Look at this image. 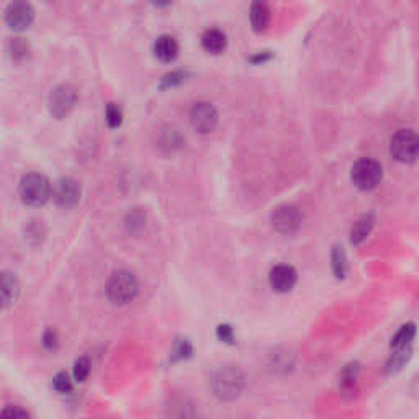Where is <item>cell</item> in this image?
Wrapping results in <instances>:
<instances>
[{"instance_id":"obj_1","label":"cell","mask_w":419,"mask_h":419,"mask_svg":"<svg viewBox=\"0 0 419 419\" xmlns=\"http://www.w3.org/2000/svg\"><path fill=\"white\" fill-rule=\"evenodd\" d=\"M246 385L244 373L234 366H224L218 368L210 378V389L220 402H234L240 398Z\"/></svg>"},{"instance_id":"obj_2","label":"cell","mask_w":419,"mask_h":419,"mask_svg":"<svg viewBox=\"0 0 419 419\" xmlns=\"http://www.w3.org/2000/svg\"><path fill=\"white\" fill-rule=\"evenodd\" d=\"M138 294V280L128 270H115L107 283V296L114 305H128Z\"/></svg>"},{"instance_id":"obj_3","label":"cell","mask_w":419,"mask_h":419,"mask_svg":"<svg viewBox=\"0 0 419 419\" xmlns=\"http://www.w3.org/2000/svg\"><path fill=\"white\" fill-rule=\"evenodd\" d=\"M20 197L31 206L46 204L51 197V184L43 174H26L20 182Z\"/></svg>"},{"instance_id":"obj_4","label":"cell","mask_w":419,"mask_h":419,"mask_svg":"<svg viewBox=\"0 0 419 419\" xmlns=\"http://www.w3.org/2000/svg\"><path fill=\"white\" fill-rule=\"evenodd\" d=\"M382 177H384L382 166L373 159H360L350 170V179L360 190H373L382 182Z\"/></svg>"},{"instance_id":"obj_5","label":"cell","mask_w":419,"mask_h":419,"mask_svg":"<svg viewBox=\"0 0 419 419\" xmlns=\"http://www.w3.org/2000/svg\"><path fill=\"white\" fill-rule=\"evenodd\" d=\"M419 141L413 130H398L390 141V152L400 162H414L418 157Z\"/></svg>"},{"instance_id":"obj_6","label":"cell","mask_w":419,"mask_h":419,"mask_svg":"<svg viewBox=\"0 0 419 419\" xmlns=\"http://www.w3.org/2000/svg\"><path fill=\"white\" fill-rule=\"evenodd\" d=\"M75 102H78V92L72 85H57L49 96V112L57 120H61L71 114L72 108L75 107Z\"/></svg>"},{"instance_id":"obj_7","label":"cell","mask_w":419,"mask_h":419,"mask_svg":"<svg viewBox=\"0 0 419 419\" xmlns=\"http://www.w3.org/2000/svg\"><path fill=\"white\" fill-rule=\"evenodd\" d=\"M301 211L294 205H282L272 211L270 222L276 231L280 234H294L301 226Z\"/></svg>"},{"instance_id":"obj_8","label":"cell","mask_w":419,"mask_h":419,"mask_svg":"<svg viewBox=\"0 0 419 419\" xmlns=\"http://www.w3.org/2000/svg\"><path fill=\"white\" fill-rule=\"evenodd\" d=\"M190 123L198 133H211L218 125V112L210 102H197L190 108Z\"/></svg>"},{"instance_id":"obj_9","label":"cell","mask_w":419,"mask_h":419,"mask_svg":"<svg viewBox=\"0 0 419 419\" xmlns=\"http://www.w3.org/2000/svg\"><path fill=\"white\" fill-rule=\"evenodd\" d=\"M51 197L57 206L71 208L80 200V186L71 177L60 179L51 187Z\"/></svg>"},{"instance_id":"obj_10","label":"cell","mask_w":419,"mask_h":419,"mask_svg":"<svg viewBox=\"0 0 419 419\" xmlns=\"http://www.w3.org/2000/svg\"><path fill=\"white\" fill-rule=\"evenodd\" d=\"M296 280H298V274H296L295 267L288 264H278L269 274L270 287L278 294L290 292L296 285Z\"/></svg>"},{"instance_id":"obj_11","label":"cell","mask_w":419,"mask_h":419,"mask_svg":"<svg viewBox=\"0 0 419 419\" xmlns=\"http://www.w3.org/2000/svg\"><path fill=\"white\" fill-rule=\"evenodd\" d=\"M33 8L30 3L15 2L10 3L6 10V21L12 30H25L33 21Z\"/></svg>"},{"instance_id":"obj_12","label":"cell","mask_w":419,"mask_h":419,"mask_svg":"<svg viewBox=\"0 0 419 419\" xmlns=\"http://www.w3.org/2000/svg\"><path fill=\"white\" fill-rule=\"evenodd\" d=\"M359 375H360V364L353 362L346 364L342 367V371L339 372V391L342 396H353L357 393V386H359Z\"/></svg>"},{"instance_id":"obj_13","label":"cell","mask_w":419,"mask_h":419,"mask_svg":"<svg viewBox=\"0 0 419 419\" xmlns=\"http://www.w3.org/2000/svg\"><path fill=\"white\" fill-rule=\"evenodd\" d=\"M20 295V282L10 272H0V310L15 303Z\"/></svg>"},{"instance_id":"obj_14","label":"cell","mask_w":419,"mask_h":419,"mask_svg":"<svg viewBox=\"0 0 419 419\" xmlns=\"http://www.w3.org/2000/svg\"><path fill=\"white\" fill-rule=\"evenodd\" d=\"M154 54L162 62H172L179 56V43L174 36L162 35L154 43Z\"/></svg>"},{"instance_id":"obj_15","label":"cell","mask_w":419,"mask_h":419,"mask_svg":"<svg viewBox=\"0 0 419 419\" xmlns=\"http://www.w3.org/2000/svg\"><path fill=\"white\" fill-rule=\"evenodd\" d=\"M226 35L218 28L206 30L204 36H202V46L210 54H222L224 49H226Z\"/></svg>"},{"instance_id":"obj_16","label":"cell","mask_w":419,"mask_h":419,"mask_svg":"<svg viewBox=\"0 0 419 419\" xmlns=\"http://www.w3.org/2000/svg\"><path fill=\"white\" fill-rule=\"evenodd\" d=\"M373 222H375V220H373L372 215L360 216L357 222L353 224V228H350V242L357 246L360 242L366 241L373 228Z\"/></svg>"},{"instance_id":"obj_17","label":"cell","mask_w":419,"mask_h":419,"mask_svg":"<svg viewBox=\"0 0 419 419\" xmlns=\"http://www.w3.org/2000/svg\"><path fill=\"white\" fill-rule=\"evenodd\" d=\"M411 346H409V348L393 349V353L390 354V357L385 364V372L389 373V375H393V373L402 371L408 364V360L411 359Z\"/></svg>"},{"instance_id":"obj_18","label":"cell","mask_w":419,"mask_h":419,"mask_svg":"<svg viewBox=\"0 0 419 419\" xmlns=\"http://www.w3.org/2000/svg\"><path fill=\"white\" fill-rule=\"evenodd\" d=\"M251 25L254 31H264L269 26L270 10L264 2H254L251 7Z\"/></svg>"},{"instance_id":"obj_19","label":"cell","mask_w":419,"mask_h":419,"mask_svg":"<svg viewBox=\"0 0 419 419\" xmlns=\"http://www.w3.org/2000/svg\"><path fill=\"white\" fill-rule=\"evenodd\" d=\"M414 336H416V326H414V323L403 324V326L396 331V335L391 337V342H390L391 349L409 348L414 339Z\"/></svg>"},{"instance_id":"obj_20","label":"cell","mask_w":419,"mask_h":419,"mask_svg":"<svg viewBox=\"0 0 419 419\" xmlns=\"http://www.w3.org/2000/svg\"><path fill=\"white\" fill-rule=\"evenodd\" d=\"M186 139H184L182 134H180L179 130H175L174 126H166V128L161 130V148L168 151H175L179 148H182V144Z\"/></svg>"},{"instance_id":"obj_21","label":"cell","mask_w":419,"mask_h":419,"mask_svg":"<svg viewBox=\"0 0 419 419\" xmlns=\"http://www.w3.org/2000/svg\"><path fill=\"white\" fill-rule=\"evenodd\" d=\"M331 267L332 272H335V277L342 278L346 277L348 274V256H346V251L342 246H335L331 251Z\"/></svg>"},{"instance_id":"obj_22","label":"cell","mask_w":419,"mask_h":419,"mask_svg":"<svg viewBox=\"0 0 419 419\" xmlns=\"http://www.w3.org/2000/svg\"><path fill=\"white\" fill-rule=\"evenodd\" d=\"M188 78V74L186 71H172L169 74H166L164 78L161 79V89H170L175 87V85H180L182 82H186Z\"/></svg>"},{"instance_id":"obj_23","label":"cell","mask_w":419,"mask_h":419,"mask_svg":"<svg viewBox=\"0 0 419 419\" xmlns=\"http://www.w3.org/2000/svg\"><path fill=\"white\" fill-rule=\"evenodd\" d=\"M105 121L110 128H118L123 121V114H121V108L115 103H108L105 108Z\"/></svg>"},{"instance_id":"obj_24","label":"cell","mask_w":419,"mask_h":419,"mask_svg":"<svg viewBox=\"0 0 419 419\" xmlns=\"http://www.w3.org/2000/svg\"><path fill=\"white\" fill-rule=\"evenodd\" d=\"M193 348L188 339H177L174 344L172 360H186L192 355Z\"/></svg>"},{"instance_id":"obj_25","label":"cell","mask_w":419,"mask_h":419,"mask_svg":"<svg viewBox=\"0 0 419 419\" xmlns=\"http://www.w3.org/2000/svg\"><path fill=\"white\" fill-rule=\"evenodd\" d=\"M144 222H146V215L143 213V210L133 208L128 213V216H126V228H128L130 231H138V229L144 226Z\"/></svg>"},{"instance_id":"obj_26","label":"cell","mask_w":419,"mask_h":419,"mask_svg":"<svg viewBox=\"0 0 419 419\" xmlns=\"http://www.w3.org/2000/svg\"><path fill=\"white\" fill-rule=\"evenodd\" d=\"M74 380L75 382H85V378L90 373V360L87 357H79L74 364Z\"/></svg>"},{"instance_id":"obj_27","label":"cell","mask_w":419,"mask_h":419,"mask_svg":"<svg viewBox=\"0 0 419 419\" xmlns=\"http://www.w3.org/2000/svg\"><path fill=\"white\" fill-rule=\"evenodd\" d=\"M53 389L57 391V393H69L72 390V382L69 375L66 372H60L57 375H54L53 378Z\"/></svg>"},{"instance_id":"obj_28","label":"cell","mask_w":419,"mask_h":419,"mask_svg":"<svg viewBox=\"0 0 419 419\" xmlns=\"http://www.w3.org/2000/svg\"><path fill=\"white\" fill-rule=\"evenodd\" d=\"M8 51H10L13 60H24L26 54H28V44L21 38H13L10 46H8Z\"/></svg>"},{"instance_id":"obj_29","label":"cell","mask_w":419,"mask_h":419,"mask_svg":"<svg viewBox=\"0 0 419 419\" xmlns=\"http://www.w3.org/2000/svg\"><path fill=\"white\" fill-rule=\"evenodd\" d=\"M0 419H30V414L21 407H7L0 411Z\"/></svg>"},{"instance_id":"obj_30","label":"cell","mask_w":419,"mask_h":419,"mask_svg":"<svg viewBox=\"0 0 419 419\" xmlns=\"http://www.w3.org/2000/svg\"><path fill=\"white\" fill-rule=\"evenodd\" d=\"M216 337L224 342V344H234V342H236L233 326H229V324H220V326L216 328Z\"/></svg>"},{"instance_id":"obj_31","label":"cell","mask_w":419,"mask_h":419,"mask_svg":"<svg viewBox=\"0 0 419 419\" xmlns=\"http://www.w3.org/2000/svg\"><path fill=\"white\" fill-rule=\"evenodd\" d=\"M43 346L48 350H56L57 346H60V337H57V332L54 330H48L43 335Z\"/></svg>"},{"instance_id":"obj_32","label":"cell","mask_w":419,"mask_h":419,"mask_svg":"<svg viewBox=\"0 0 419 419\" xmlns=\"http://www.w3.org/2000/svg\"><path fill=\"white\" fill-rule=\"evenodd\" d=\"M42 224H38V222H35L33 224H30L28 229H26V236L28 240H36V242L39 241V236H42Z\"/></svg>"},{"instance_id":"obj_33","label":"cell","mask_w":419,"mask_h":419,"mask_svg":"<svg viewBox=\"0 0 419 419\" xmlns=\"http://www.w3.org/2000/svg\"><path fill=\"white\" fill-rule=\"evenodd\" d=\"M272 60V54H270L269 51H264V53H259V54H256V56H252L251 57V62H254V64H260V62H267V61H270Z\"/></svg>"}]
</instances>
